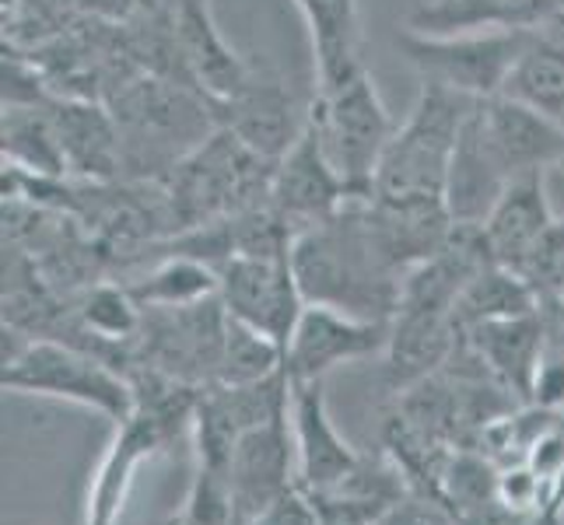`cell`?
Wrapping results in <instances>:
<instances>
[{"instance_id": "cb8c5ba5", "label": "cell", "mask_w": 564, "mask_h": 525, "mask_svg": "<svg viewBox=\"0 0 564 525\" xmlns=\"http://www.w3.org/2000/svg\"><path fill=\"white\" fill-rule=\"evenodd\" d=\"M313 43L316 85H334L361 67L358 53V0H295Z\"/></svg>"}, {"instance_id": "7c38bea8", "label": "cell", "mask_w": 564, "mask_h": 525, "mask_svg": "<svg viewBox=\"0 0 564 525\" xmlns=\"http://www.w3.org/2000/svg\"><path fill=\"white\" fill-rule=\"evenodd\" d=\"M291 431L299 449V488L334 494L358 473V452L340 438L326 411L323 382H291Z\"/></svg>"}, {"instance_id": "4316f807", "label": "cell", "mask_w": 564, "mask_h": 525, "mask_svg": "<svg viewBox=\"0 0 564 525\" xmlns=\"http://www.w3.org/2000/svg\"><path fill=\"white\" fill-rule=\"evenodd\" d=\"M536 308H543V305L536 298V291L530 287V281L516 274L512 266L491 263V266H484L459 295L456 322H459V333H466L470 326L527 316V313H536Z\"/></svg>"}, {"instance_id": "f1b7e54d", "label": "cell", "mask_w": 564, "mask_h": 525, "mask_svg": "<svg viewBox=\"0 0 564 525\" xmlns=\"http://www.w3.org/2000/svg\"><path fill=\"white\" fill-rule=\"evenodd\" d=\"M284 368V347L274 343L270 337L249 329L246 322L228 316V337H225V354L218 379L225 385H249V382H263L270 375H278Z\"/></svg>"}, {"instance_id": "30bf717a", "label": "cell", "mask_w": 564, "mask_h": 525, "mask_svg": "<svg viewBox=\"0 0 564 525\" xmlns=\"http://www.w3.org/2000/svg\"><path fill=\"white\" fill-rule=\"evenodd\" d=\"M389 343V322L361 319L329 305H305L284 347L291 382H323L337 364L372 358Z\"/></svg>"}, {"instance_id": "7402d4cb", "label": "cell", "mask_w": 564, "mask_h": 525, "mask_svg": "<svg viewBox=\"0 0 564 525\" xmlns=\"http://www.w3.org/2000/svg\"><path fill=\"white\" fill-rule=\"evenodd\" d=\"M477 106L463 123L449 165V183H445V207H449L456 225H484L505 186H509V175L501 172L491 144L480 130Z\"/></svg>"}, {"instance_id": "e0dca14e", "label": "cell", "mask_w": 564, "mask_h": 525, "mask_svg": "<svg viewBox=\"0 0 564 525\" xmlns=\"http://www.w3.org/2000/svg\"><path fill=\"white\" fill-rule=\"evenodd\" d=\"M463 333L456 313L445 308H421L400 305L397 316L389 319V343H386V379L397 393L421 385L432 379L435 368H442L456 354Z\"/></svg>"}, {"instance_id": "7a4b0ae2", "label": "cell", "mask_w": 564, "mask_h": 525, "mask_svg": "<svg viewBox=\"0 0 564 525\" xmlns=\"http://www.w3.org/2000/svg\"><path fill=\"white\" fill-rule=\"evenodd\" d=\"M106 106L120 130L123 172L138 183H162L221 127L207 95L144 70L116 88Z\"/></svg>"}, {"instance_id": "3957f363", "label": "cell", "mask_w": 564, "mask_h": 525, "mask_svg": "<svg viewBox=\"0 0 564 525\" xmlns=\"http://www.w3.org/2000/svg\"><path fill=\"white\" fill-rule=\"evenodd\" d=\"M270 179H274V162L242 144L231 130L218 127L159 183L169 231L183 236V231L225 221L231 214L263 207Z\"/></svg>"}, {"instance_id": "ffe728a7", "label": "cell", "mask_w": 564, "mask_h": 525, "mask_svg": "<svg viewBox=\"0 0 564 525\" xmlns=\"http://www.w3.org/2000/svg\"><path fill=\"white\" fill-rule=\"evenodd\" d=\"M554 221L557 218L547 197V175H527V179H512L505 186L480 231L488 239L495 263L519 270L540 239L554 228Z\"/></svg>"}, {"instance_id": "6da1fadb", "label": "cell", "mask_w": 564, "mask_h": 525, "mask_svg": "<svg viewBox=\"0 0 564 525\" xmlns=\"http://www.w3.org/2000/svg\"><path fill=\"white\" fill-rule=\"evenodd\" d=\"M291 270L305 305H329L376 322H389L400 308L403 270L382 249L365 200H351L329 221L299 231Z\"/></svg>"}, {"instance_id": "5bb4252c", "label": "cell", "mask_w": 564, "mask_h": 525, "mask_svg": "<svg viewBox=\"0 0 564 525\" xmlns=\"http://www.w3.org/2000/svg\"><path fill=\"white\" fill-rule=\"evenodd\" d=\"M180 435L176 424L151 411H133L130 420L116 424V438L109 452L99 462V473L91 477L88 491V522L85 525H116L123 515V504L133 488V473L141 470L154 452H162V445Z\"/></svg>"}, {"instance_id": "2e32d148", "label": "cell", "mask_w": 564, "mask_h": 525, "mask_svg": "<svg viewBox=\"0 0 564 525\" xmlns=\"http://www.w3.org/2000/svg\"><path fill=\"white\" fill-rule=\"evenodd\" d=\"M172 22H176L189 81L200 95H207L210 106L236 99L252 77H257V70L225 43L221 29L210 18L207 0H176L172 4Z\"/></svg>"}, {"instance_id": "d4e9b609", "label": "cell", "mask_w": 564, "mask_h": 525, "mask_svg": "<svg viewBox=\"0 0 564 525\" xmlns=\"http://www.w3.org/2000/svg\"><path fill=\"white\" fill-rule=\"evenodd\" d=\"M130 295L144 313H172V308H189L207 298H218V270L210 263L186 256V252H169L162 263H154L144 277L130 281Z\"/></svg>"}, {"instance_id": "52a82bcc", "label": "cell", "mask_w": 564, "mask_h": 525, "mask_svg": "<svg viewBox=\"0 0 564 525\" xmlns=\"http://www.w3.org/2000/svg\"><path fill=\"white\" fill-rule=\"evenodd\" d=\"M527 32L424 35L406 29L397 35V50L417 70L421 81L453 88L474 102H488L505 91V81L519 61L522 43H527Z\"/></svg>"}, {"instance_id": "d590c367", "label": "cell", "mask_w": 564, "mask_h": 525, "mask_svg": "<svg viewBox=\"0 0 564 525\" xmlns=\"http://www.w3.org/2000/svg\"><path fill=\"white\" fill-rule=\"evenodd\" d=\"M561 4H564V0H561Z\"/></svg>"}, {"instance_id": "4fadbf2b", "label": "cell", "mask_w": 564, "mask_h": 525, "mask_svg": "<svg viewBox=\"0 0 564 525\" xmlns=\"http://www.w3.org/2000/svg\"><path fill=\"white\" fill-rule=\"evenodd\" d=\"M288 420H291V406L284 414L249 427L239 438L236 452H231L228 480H231V494H236V515L242 525H249L267 504H274L284 491L299 483V477H291Z\"/></svg>"}, {"instance_id": "83f0119b", "label": "cell", "mask_w": 564, "mask_h": 525, "mask_svg": "<svg viewBox=\"0 0 564 525\" xmlns=\"http://www.w3.org/2000/svg\"><path fill=\"white\" fill-rule=\"evenodd\" d=\"M77 329L95 340V347H123L141 337L144 308L133 302L127 284H91L74 305Z\"/></svg>"}, {"instance_id": "836d02e7", "label": "cell", "mask_w": 564, "mask_h": 525, "mask_svg": "<svg viewBox=\"0 0 564 525\" xmlns=\"http://www.w3.org/2000/svg\"><path fill=\"white\" fill-rule=\"evenodd\" d=\"M554 183H557V189L564 193V172H554Z\"/></svg>"}, {"instance_id": "484cf974", "label": "cell", "mask_w": 564, "mask_h": 525, "mask_svg": "<svg viewBox=\"0 0 564 525\" xmlns=\"http://www.w3.org/2000/svg\"><path fill=\"white\" fill-rule=\"evenodd\" d=\"M4 165L43 175V179H64L67 175V158L61 133L53 127L50 102L46 106H8L4 109Z\"/></svg>"}, {"instance_id": "4dcf8cb0", "label": "cell", "mask_w": 564, "mask_h": 525, "mask_svg": "<svg viewBox=\"0 0 564 525\" xmlns=\"http://www.w3.org/2000/svg\"><path fill=\"white\" fill-rule=\"evenodd\" d=\"M249 525H319V512L313 497L295 483V488L284 491L274 504H267Z\"/></svg>"}, {"instance_id": "44dd1931", "label": "cell", "mask_w": 564, "mask_h": 525, "mask_svg": "<svg viewBox=\"0 0 564 525\" xmlns=\"http://www.w3.org/2000/svg\"><path fill=\"white\" fill-rule=\"evenodd\" d=\"M564 14L561 0H421L411 14L414 32L459 35V32H527Z\"/></svg>"}, {"instance_id": "ac0fdd59", "label": "cell", "mask_w": 564, "mask_h": 525, "mask_svg": "<svg viewBox=\"0 0 564 525\" xmlns=\"http://www.w3.org/2000/svg\"><path fill=\"white\" fill-rule=\"evenodd\" d=\"M218 123L231 130L242 144H249L263 158L278 162L281 154L299 141L308 123V109L302 112L291 95L274 77H252L236 99L214 106Z\"/></svg>"}, {"instance_id": "9c48e42d", "label": "cell", "mask_w": 564, "mask_h": 525, "mask_svg": "<svg viewBox=\"0 0 564 525\" xmlns=\"http://www.w3.org/2000/svg\"><path fill=\"white\" fill-rule=\"evenodd\" d=\"M355 200L351 186L326 158V151L316 138L313 123H305L299 141L291 144L274 162V179H270V210L295 231L329 221Z\"/></svg>"}, {"instance_id": "5b68a950", "label": "cell", "mask_w": 564, "mask_h": 525, "mask_svg": "<svg viewBox=\"0 0 564 525\" xmlns=\"http://www.w3.org/2000/svg\"><path fill=\"white\" fill-rule=\"evenodd\" d=\"M308 123H313L326 158L351 186L355 200L372 197L376 172L393 141L397 123L365 64L334 85H316V99L308 102Z\"/></svg>"}, {"instance_id": "ba28073f", "label": "cell", "mask_w": 564, "mask_h": 525, "mask_svg": "<svg viewBox=\"0 0 564 525\" xmlns=\"http://www.w3.org/2000/svg\"><path fill=\"white\" fill-rule=\"evenodd\" d=\"M218 298L231 319L288 347L305 308L295 270H291V252H260V256L242 252L218 266Z\"/></svg>"}, {"instance_id": "277c9868", "label": "cell", "mask_w": 564, "mask_h": 525, "mask_svg": "<svg viewBox=\"0 0 564 525\" xmlns=\"http://www.w3.org/2000/svg\"><path fill=\"white\" fill-rule=\"evenodd\" d=\"M474 99L421 81V95L406 120L397 127L389 141L372 197L379 204H445V183H449L453 151L463 133L466 116L474 112Z\"/></svg>"}, {"instance_id": "f546056e", "label": "cell", "mask_w": 564, "mask_h": 525, "mask_svg": "<svg viewBox=\"0 0 564 525\" xmlns=\"http://www.w3.org/2000/svg\"><path fill=\"white\" fill-rule=\"evenodd\" d=\"M516 274L530 281L540 305L564 308V221H554V228L540 239Z\"/></svg>"}, {"instance_id": "9a60e30c", "label": "cell", "mask_w": 564, "mask_h": 525, "mask_svg": "<svg viewBox=\"0 0 564 525\" xmlns=\"http://www.w3.org/2000/svg\"><path fill=\"white\" fill-rule=\"evenodd\" d=\"M463 347L477 358V364L488 368V375L505 393L530 403L536 368L547 354V319L543 308H536L527 316L480 322L463 333Z\"/></svg>"}, {"instance_id": "d6986e66", "label": "cell", "mask_w": 564, "mask_h": 525, "mask_svg": "<svg viewBox=\"0 0 564 525\" xmlns=\"http://www.w3.org/2000/svg\"><path fill=\"white\" fill-rule=\"evenodd\" d=\"M53 127L61 133L67 172L82 175L85 183H109L123 175L120 130L109 106L85 99H50Z\"/></svg>"}, {"instance_id": "1f68e13d", "label": "cell", "mask_w": 564, "mask_h": 525, "mask_svg": "<svg viewBox=\"0 0 564 525\" xmlns=\"http://www.w3.org/2000/svg\"><path fill=\"white\" fill-rule=\"evenodd\" d=\"M530 403L540 406V411L564 414V354L561 350H547V354H543L536 379H533Z\"/></svg>"}, {"instance_id": "8fae6325", "label": "cell", "mask_w": 564, "mask_h": 525, "mask_svg": "<svg viewBox=\"0 0 564 525\" xmlns=\"http://www.w3.org/2000/svg\"><path fill=\"white\" fill-rule=\"evenodd\" d=\"M477 116L509 183L527 179V175H547L564 165V127L551 116L530 109L527 102H516L509 95L480 102Z\"/></svg>"}, {"instance_id": "603a6c76", "label": "cell", "mask_w": 564, "mask_h": 525, "mask_svg": "<svg viewBox=\"0 0 564 525\" xmlns=\"http://www.w3.org/2000/svg\"><path fill=\"white\" fill-rule=\"evenodd\" d=\"M501 95L527 102L564 127V14L527 32V43Z\"/></svg>"}, {"instance_id": "d6a6232c", "label": "cell", "mask_w": 564, "mask_h": 525, "mask_svg": "<svg viewBox=\"0 0 564 525\" xmlns=\"http://www.w3.org/2000/svg\"><path fill=\"white\" fill-rule=\"evenodd\" d=\"M165 525H193V522H189V518H186V515L180 512V515H172V518H169Z\"/></svg>"}, {"instance_id": "e575fe53", "label": "cell", "mask_w": 564, "mask_h": 525, "mask_svg": "<svg viewBox=\"0 0 564 525\" xmlns=\"http://www.w3.org/2000/svg\"><path fill=\"white\" fill-rule=\"evenodd\" d=\"M533 525H547V522H540V518H533Z\"/></svg>"}, {"instance_id": "8992f818", "label": "cell", "mask_w": 564, "mask_h": 525, "mask_svg": "<svg viewBox=\"0 0 564 525\" xmlns=\"http://www.w3.org/2000/svg\"><path fill=\"white\" fill-rule=\"evenodd\" d=\"M0 385L8 393L50 396L88 406V411L109 417L112 424L130 420L133 411H138L130 375L116 372L102 354L70 340H29L22 354L4 364Z\"/></svg>"}]
</instances>
